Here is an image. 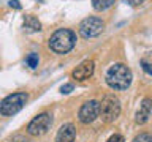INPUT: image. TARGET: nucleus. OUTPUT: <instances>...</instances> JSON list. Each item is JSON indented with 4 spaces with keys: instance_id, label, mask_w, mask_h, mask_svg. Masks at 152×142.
I'll use <instances>...</instances> for the list:
<instances>
[{
    "instance_id": "obj_1",
    "label": "nucleus",
    "mask_w": 152,
    "mask_h": 142,
    "mask_svg": "<svg viewBox=\"0 0 152 142\" xmlns=\"http://www.w3.org/2000/svg\"><path fill=\"white\" fill-rule=\"evenodd\" d=\"M106 84L114 90H127L132 84V71L124 63H114L106 73Z\"/></svg>"
},
{
    "instance_id": "obj_2",
    "label": "nucleus",
    "mask_w": 152,
    "mask_h": 142,
    "mask_svg": "<svg viewBox=\"0 0 152 142\" xmlns=\"http://www.w3.org/2000/svg\"><path fill=\"white\" fill-rule=\"evenodd\" d=\"M76 44V35L70 28H59L49 38V49L56 54H68Z\"/></svg>"
},
{
    "instance_id": "obj_3",
    "label": "nucleus",
    "mask_w": 152,
    "mask_h": 142,
    "mask_svg": "<svg viewBox=\"0 0 152 142\" xmlns=\"http://www.w3.org/2000/svg\"><path fill=\"white\" fill-rule=\"evenodd\" d=\"M27 101H28V95L24 93V92L8 95V96L0 103V114L5 117L14 115V114H18L24 106H26Z\"/></svg>"
},
{
    "instance_id": "obj_4",
    "label": "nucleus",
    "mask_w": 152,
    "mask_h": 142,
    "mask_svg": "<svg viewBox=\"0 0 152 142\" xmlns=\"http://www.w3.org/2000/svg\"><path fill=\"white\" fill-rule=\"evenodd\" d=\"M121 114V101L114 95H104L100 103V118L104 123H113Z\"/></svg>"
},
{
    "instance_id": "obj_5",
    "label": "nucleus",
    "mask_w": 152,
    "mask_h": 142,
    "mask_svg": "<svg viewBox=\"0 0 152 142\" xmlns=\"http://www.w3.org/2000/svg\"><path fill=\"white\" fill-rule=\"evenodd\" d=\"M51 125H52V115L48 112H43L30 120V123L27 125V133L30 136H35V137L43 136L45 133H48Z\"/></svg>"
},
{
    "instance_id": "obj_6",
    "label": "nucleus",
    "mask_w": 152,
    "mask_h": 142,
    "mask_svg": "<svg viewBox=\"0 0 152 142\" xmlns=\"http://www.w3.org/2000/svg\"><path fill=\"white\" fill-rule=\"evenodd\" d=\"M104 28V22L100 17H86L83 22L79 24V35L83 38H94L98 36Z\"/></svg>"
},
{
    "instance_id": "obj_7",
    "label": "nucleus",
    "mask_w": 152,
    "mask_h": 142,
    "mask_svg": "<svg viewBox=\"0 0 152 142\" xmlns=\"http://www.w3.org/2000/svg\"><path fill=\"white\" fill-rule=\"evenodd\" d=\"M100 117V103L95 101V99H89L86 101L83 106H81L79 112H78V118L81 123L84 125H89L92 123L95 118Z\"/></svg>"
},
{
    "instance_id": "obj_8",
    "label": "nucleus",
    "mask_w": 152,
    "mask_h": 142,
    "mask_svg": "<svg viewBox=\"0 0 152 142\" xmlns=\"http://www.w3.org/2000/svg\"><path fill=\"white\" fill-rule=\"evenodd\" d=\"M94 70H95L94 62L92 60H84L83 63H79L73 71H71V76H73L76 80H86L94 74Z\"/></svg>"
},
{
    "instance_id": "obj_9",
    "label": "nucleus",
    "mask_w": 152,
    "mask_h": 142,
    "mask_svg": "<svg viewBox=\"0 0 152 142\" xmlns=\"http://www.w3.org/2000/svg\"><path fill=\"white\" fill-rule=\"evenodd\" d=\"M151 112H152V99L151 98H144L140 104V109H138L136 112V123H140V125H142V123H146L147 120H149L151 117Z\"/></svg>"
},
{
    "instance_id": "obj_10",
    "label": "nucleus",
    "mask_w": 152,
    "mask_h": 142,
    "mask_svg": "<svg viewBox=\"0 0 152 142\" xmlns=\"http://www.w3.org/2000/svg\"><path fill=\"white\" fill-rule=\"evenodd\" d=\"M76 137V130L73 126V123H65L60 126L59 133L56 136V142H75Z\"/></svg>"
},
{
    "instance_id": "obj_11",
    "label": "nucleus",
    "mask_w": 152,
    "mask_h": 142,
    "mask_svg": "<svg viewBox=\"0 0 152 142\" xmlns=\"http://www.w3.org/2000/svg\"><path fill=\"white\" fill-rule=\"evenodd\" d=\"M22 27H24V30L28 32V33L40 32L41 30V22L38 21L35 16H26L24 17V22H22Z\"/></svg>"
},
{
    "instance_id": "obj_12",
    "label": "nucleus",
    "mask_w": 152,
    "mask_h": 142,
    "mask_svg": "<svg viewBox=\"0 0 152 142\" xmlns=\"http://www.w3.org/2000/svg\"><path fill=\"white\" fill-rule=\"evenodd\" d=\"M116 0H92V7L97 11H104V9L111 8Z\"/></svg>"
},
{
    "instance_id": "obj_13",
    "label": "nucleus",
    "mask_w": 152,
    "mask_h": 142,
    "mask_svg": "<svg viewBox=\"0 0 152 142\" xmlns=\"http://www.w3.org/2000/svg\"><path fill=\"white\" fill-rule=\"evenodd\" d=\"M26 63L30 66V68H37V66H38V54H35V52L28 54L26 57Z\"/></svg>"
},
{
    "instance_id": "obj_14",
    "label": "nucleus",
    "mask_w": 152,
    "mask_h": 142,
    "mask_svg": "<svg viewBox=\"0 0 152 142\" xmlns=\"http://www.w3.org/2000/svg\"><path fill=\"white\" fill-rule=\"evenodd\" d=\"M133 142H152V136L149 133H141V134H138L133 139Z\"/></svg>"
},
{
    "instance_id": "obj_15",
    "label": "nucleus",
    "mask_w": 152,
    "mask_h": 142,
    "mask_svg": "<svg viewBox=\"0 0 152 142\" xmlns=\"http://www.w3.org/2000/svg\"><path fill=\"white\" fill-rule=\"evenodd\" d=\"M141 65H142V70H144L147 74H152V63H147L146 60H142Z\"/></svg>"
},
{
    "instance_id": "obj_16",
    "label": "nucleus",
    "mask_w": 152,
    "mask_h": 142,
    "mask_svg": "<svg viewBox=\"0 0 152 142\" xmlns=\"http://www.w3.org/2000/svg\"><path fill=\"white\" fill-rule=\"evenodd\" d=\"M71 90H73V84H64V85H62V87H60V92L62 93H70L71 92Z\"/></svg>"
},
{
    "instance_id": "obj_17",
    "label": "nucleus",
    "mask_w": 152,
    "mask_h": 142,
    "mask_svg": "<svg viewBox=\"0 0 152 142\" xmlns=\"http://www.w3.org/2000/svg\"><path fill=\"white\" fill-rule=\"evenodd\" d=\"M108 142H124V137H122L121 134H113V136L108 139Z\"/></svg>"
},
{
    "instance_id": "obj_18",
    "label": "nucleus",
    "mask_w": 152,
    "mask_h": 142,
    "mask_svg": "<svg viewBox=\"0 0 152 142\" xmlns=\"http://www.w3.org/2000/svg\"><path fill=\"white\" fill-rule=\"evenodd\" d=\"M125 2L128 5H132V7H140V5H142L146 0H125Z\"/></svg>"
},
{
    "instance_id": "obj_19",
    "label": "nucleus",
    "mask_w": 152,
    "mask_h": 142,
    "mask_svg": "<svg viewBox=\"0 0 152 142\" xmlns=\"http://www.w3.org/2000/svg\"><path fill=\"white\" fill-rule=\"evenodd\" d=\"M10 7L16 8V9H21V3H19V0H10Z\"/></svg>"
}]
</instances>
